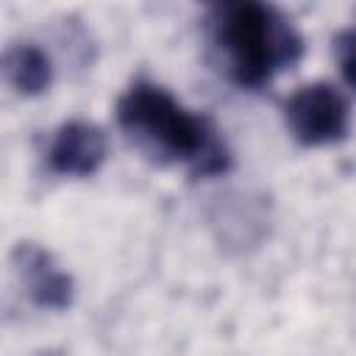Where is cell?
Masks as SVG:
<instances>
[{
	"label": "cell",
	"mask_w": 356,
	"mask_h": 356,
	"mask_svg": "<svg viewBox=\"0 0 356 356\" xmlns=\"http://www.w3.org/2000/svg\"><path fill=\"white\" fill-rule=\"evenodd\" d=\"M108 156L106 131L89 120H70L56 128L47 145V167L56 175L89 178L95 175Z\"/></svg>",
	"instance_id": "5b68a950"
},
{
	"label": "cell",
	"mask_w": 356,
	"mask_h": 356,
	"mask_svg": "<svg viewBox=\"0 0 356 356\" xmlns=\"http://www.w3.org/2000/svg\"><path fill=\"white\" fill-rule=\"evenodd\" d=\"M284 122L303 147H325L350 134V103L334 83L314 81L286 97Z\"/></svg>",
	"instance_id": "3957f363"
},
{
	"label": "cell",
	"mask_w": 356,
	"mask_h": 356,
	"mask_svg": "<svg viewBox=\"0 0 356 356\" xmlns=\"http://www.w3.org/2000/svg\"><path fill=\"white\" fill-rule=\"evenodd\" d=\"M211 225L217 228L225 245H236V248L259 245V239L267 231V209L261 197L228 192L217 197L211 211Z\"/></svg>",
	"instance_id": "8992f818"
},
{
	"label": "cell",
	"mask_w": 356,
	"mask_h": 356,
	"mask_svg": "<svg viewBox=\"0 0 356 356\" xmlns=\"http://www.w3.org/2000/svg\"><path fill=\"white\" fill-rule=\"evenodd\" d=\"M11 264L25 295L36 306L53 312H64L72 306L75 281L67 270L58 267L50 250H44L36 242H17V248L11 250Z\"/></svg>",
	"instance_id": "277c9868"
},
{
	"label": "cell",
	"mask_w": 356,
	"mask_h": 356,
	"mask_svg": "<svg viewBox=\"0 0 356 356\" xmlns=\"http://www.w3.org/2000/svg\"><path fill=\"white\" fill-rule=\"evenodd\" d=\"M211 50L242 89H261L303 56V36L275 6L259 0L220 3L206 17Z\"/></svg>",
	"instance_id": "7a4b0ae2"
},
{
	"label": "cell",
	"mask_w": 356,
	"mask_h": 356,
	"mask_svg": "<svg viewBox=\"0 0 356 356\" xmlns=\"http://www.w3.org/2000/svg\"><path fill=\"white\" fill-rule=\"evenodd\" d=\"M3 81L19 97H39L53 83L50 53L33 42L8 44L3 53Z\"/></svg>",
	"instance_id": "52a82bcc"
},
{
	"label": "cell",
	"mask_w": 356,
	"mask_h": 356,
	"mask_svg": "<svg viewBox=\"0 0 356 356\" xmlns=\"http://www.w3.org/2000/svg\"><path fill=\"white\" fill-rule=\"evenodd\" d=\"M114 111L122 134L161 164H181L195 178L225 175L234 164L220 131L206 117L184 108L153 81L131 83Z\"/></svg>",
	"instance_id": "6da1fadb"
},
{
	"label": "cell",
	"mask_w": 356,
	"mask_h": 356,
	"mask_svg": "<svg viewBox=\"0 0 356 356\" xmlns=\"http://www.w3.org/2000/svg\"><path fill=\"white\" fill-rule=\"evenodd\" d=\"M334 50H337V61H339V72L345 83L356 92V25L337 36Z\"/></svg>",
	"instance_id": "ba28073f"
}]
</instances>
